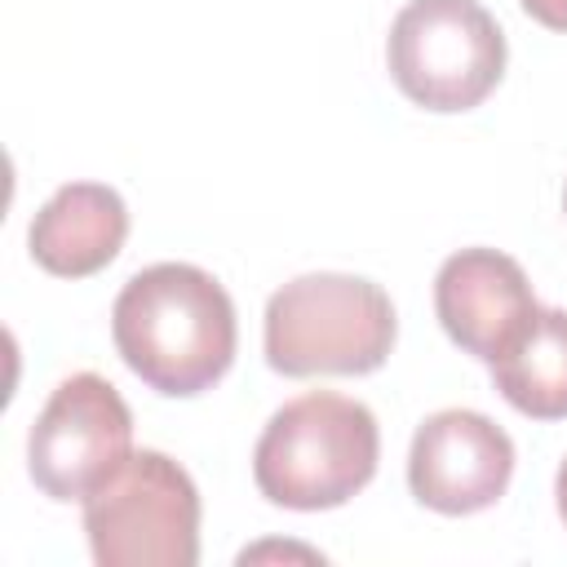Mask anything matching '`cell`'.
<instances>
[{"label":"cell","mask_w":567,"mask_h":567,"mask_svg":"<svg viewBox=\"0 0 567 567\" xmlns=\"http://www.w3.org/2000/svg\"><path fill=\"white\" fill-rule=\"evenodd\" d=\"M111 337L120 359L159 394L190 399L235 363V306L226 288L186 261L137 270L115 306Z\"/></svg>","instance_id":"cell-1"},{"label":"cell","mask_w":567,"mask_h":567,"mask_svg":"<svg viewBox=\"0 0 567 567\" xmlns=\"http://www.w3.org/2000/svg\"><path fill=\"white\" fill-rule=\"evenodd\" d=\"M377 416L337 390H310L284 403L252 452V478L284 509H337L377 474Z\"/></svg>","instance_id":"cell-2"},{"label":"cell","mask_w":567,"mask_h":567,"mask_svg":"<svg viewBox=\"0 0 567 567\" xmlns=\"http://www.w3.org/2000/svg\"><path fill=\"white\" fill-rule=\"evenodd\" d=\"M394 306L359 275H297L266 301V363L284 377H363L394 350Z\"/></svg>","instance_id":"cell-3"},{"label":"cell","mask_w":567,"mask_h":567,"mask_svg":"<svg viewBox=\"0 0 567 567\" xmlns=\"http://www.w3.org/2000/svg\"><path fill=\"white\" fill-rule=\"evenodd\" d=\"M84 532L102 567H195L199 492L173 456L142 447L84 496Z\"/></svg>","instance_id":"cell-4"},{"label":"cell","mask_w":567,"mask_h":567,"mask_svg":"<svg viewBox=\"0 0 567 567\" xmlns=\"http://www.w3.org/2000/svg\"><path fill=\"white\" fill-rule=\"evenodd\" d=\"M390 75L425 111H470L505 75V35L478 0H408L385 40Z\"/></svg>","instance_id":"cell-5"},{"label":"cell","mask_w":567,"mask_h":567,"mask_svg":"<svg viewBox=\"0 0 567 567\" xmlns=\"http://www.w3.org/2000/svg\"><path fill=\"white\" fill-rule=\"evenodd\" d=\"M133 456V412L97 372L66 377L27 439V465L44 496L84 501Z\"/></svg>","instance_id":"cell-6"},{"label":"cell","mask_w":567,"mask_h":567,"mask_svg":"<svg viewBox=\"0 0 567 567\" xmlns=\"http://www.w3.org/2000/svg\"><path fill=\"white\" fill-rule=\"evenodd\" d=\"M509 478L514 443L492 416L474 408H443L421 421L408 452V487L425 509L478 514L505 496Z\"/></svg>","instance_id":"cell-7"},{"label":"cell","mask_w":567,"mask_h":567,"mask_svg":"<svg viewBox=\"0 0 567 567\" xmlns=\"http://www.w3.org/2000/svg\"><path fill=\"white\" fill-rule=\"evenodd\" d=\"M434 310L443 332L461 350L492 363L509 350V341L532 323L540 306L514 257L496 248H461L439 266Z\"/></svg>","instance_id":"cell-8"},{"label":"cell","mask_w":567,"mask_h":567,"mask_svg":"<svg viewBox=\"0 0 567 567\" xmlns=\"http://www.w3.org/2000/svg\"><path fill=\"white\" fill-rule=\"evenodd\" d=\"M128 235L124 199L102 182H71L49 195V204L31 217L27 244L35 266L58 279H84L115 261Z\"/></svg>","instance_id":"cell-9"},{"label":"cell","mask_w":567,"mask_h":567,"mask_svg":"<svg viewBox=\"0 0 567 567\" xmlns=\"http://www.w3.org/2000/svg\"><path fill=\"white\" fill-rule=\"evenodd\" d=\"M492 381L532 421L567 416V310H536L532 323L492 359Z\"/></svg>","instance_id":"cell-10"},{"label":"cell","mask_w":567,"mask_h":567,"mask_svg":"<svg viewBox=\"0 0 567 567\" xmlns=\"http://www.w3.org/2000/svg\"><path fill=\"white\" fill-rule=\"evenodd\" d=\"M540 27L549 31H567V0H518Z\"/></svg>","instance_id":"cell-11"},{"label":"cell","mask_w":567,"mask_h":567,"mask_svg":"<svg viewBox=\"0 0 567 567\" xmlns=\"http://www.w3.org/2000/svg\"><path fill=\"white\" fill-rule=\"evenodd\" d=\"M554 496H558V514H563V523H567V461L558 465V483H554Z\"/></svg>","instance_id":"cell-12"},{"label":"cell","mask_w":567,"mask_h":567,"mask_svg":"<svg viewBox=\"0 0 567 567\" xmlns=\"http://www.w3.org/2000/svg\"><path fill=\"white\" fill-rule=\"evenodd\" d=\"M563 208H567V195H563Z\"/></svg>","instance_id":"cell-13"}]
</instances>
